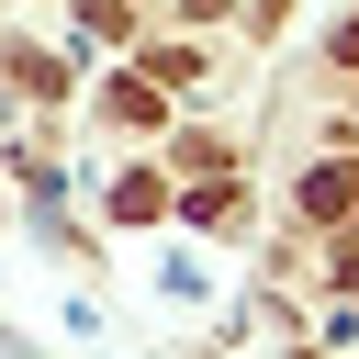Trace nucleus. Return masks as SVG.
<instances>
[{
    "label": "nucleus",
    "mask_w": 359,
    "mask_h": 359,
    "mask_svg": "<svg viewBox=\"0 0 359 359\" xmlns=\"http://www.w3.org/2000/svg\"><path fill=\"white\" fill-rule=\"evenodd\" d=\"M348 202H359V168H348V157H337V168H314V191H303V213H348Z\"/></svg>",
    "instance_id": "f257e3e1"
}]
</instances>
